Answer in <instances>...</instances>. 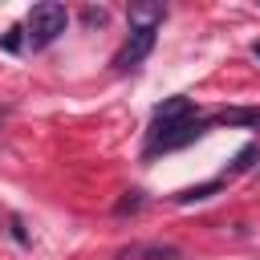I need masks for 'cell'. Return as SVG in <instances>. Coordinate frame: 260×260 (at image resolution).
<instances>
[{
  "instance_id": "1",
  "label": "cell",
  "mask_w": 260,
  "mask_h": 260,
  "mask_svg": "<svg viewBox=\"0 0 260 260\" xmlns=\"http://www.w3.org/2000/svg\"><path fill=\"white\" fill-rule=\"evenodd\" d=\"M65 24H69V12H65L57 0L32 4L28 16H24V41H28L32 49H45V45H53V41L65 32Z\"/></svg>"
},
{
  "instance_id": "2",
  "label": "cell",
  "mask_w": 260,
  "mask_h": 260,
  "mask_svg": "<svg viewBox=\"0 0 260 260\" xmlns=\"http://www.w3.org/2000/svg\"><path fill=\"white\" fill-rule=\"evenodd\" d=\"M207 126H211V122L191 118V122H179V126L150 130V138H146V154H158V150H179V146H187V142L203 138V130H207Z\"/></svg>"
},
{
  "instance_id": "3",
  "label": "cell",
  "mask_w": 260,
  "mask_h": 260,
  "mask_svg": "<svg viewBox=\"0 0 260 260\" xmlns=\"http://www.w3.org/2000/svg\"><path fill=\"white\" fill-rule=\"evenodd\" d=\"M154 37H158V28H130V37L122 41V49L114 53V69L118 73H126V69H134V65H142L146 57H150V49H154Z\"/></svg>"
},
{
  "instance_id": "4",
  "label": "cell",
  "mask_w": 260,
  "mask_h": 260,
  "mask_svg": "<svg viewBox=\"0 0 260 260\" xmlns=\"http://www.w3.org/2000/svg\"><path fill=\"white\" fill-rule=\"evenodd\" d=\"M118 260H183V252L162 240H134V244L118 248Z\"/></svg>"
},
{
  "instance_id": "5",
  "label": "cell",
  "mask_w": 260,
  "mask_h": 260,
  "mask_svg": "<svg viewBox=\"0 0 260 260\" xmlns=\"http://www.w3.org/2000/svg\"><path fill=\"white\" fill-rule=\"evenodd\" d=\"M191 118H195V106H191V98H183V93L162 98V102L154 106V130H162V126H179V122H191Z\"/></svg>"
},
{
  "instance_id": "6",
  "label": "cell",
  "mask_w": 260,
  "mask_h": 260,
  "mask_svg": "<svg viewBox=\"0 0 260 260\" xmlns=\"http://www.w3.org/2000/svg\"><path fill=\"white\" fill-rule=\"evenodd\" d=\"M167 16V8L158 0H142V4H130V28H158Z\"/></svg>"
},
{
  "instance_id": "7",
  "label": "cell",
  "mask_w": 260,
  "mask_h": 260,
  "mask_svg": "<svg viewBox=\"0 0 260 260\" xmlns=\"http://www.w3.org/2000/svg\"><path fill=\"white\" fill-rule=\"evenodd\" d=\"M211 122H219V126H252V130H260V106H236V110H219Z\"/></svg>"
},
{
  "instance_id": "8",
  "label": "cell",
  "mask_w": 260,
  "mask_h": 260,
  "mask_svg": "<svg viewBox=\"0 0 260 260\" xmlns=\"http://www.w3.org/2000/svg\"><path fill=\"white\" fill-rule=\"evenodd\" d=\"M260 158V142H248V146H240L236 150V158L228 162V175H244V171H252V162Z\"/></svg>"
},
{
  "instance_id": "9",
  "label": "cell",
  "mask_w": 260,
  "mask_h": 260,
  "mask_svg": "<svg viewBox=\"0 0 260 260\" xmlns=\"http://www.w3.org/2000/svg\"><path fill=\"white\" fill-rule=\"evenodd\" d=\"M219 187H223V179H211V183L187 187V191H179V195H175V203H203V199H211V195H215Z\"/></svg>"
},
{
  "instance_id": "10",
  "label": "cell",
  "mask_w": 260,
  "mask_h": 260,
  "mask_svg": "<svg viewBox=\"0 0 260 260\" xmlns=\"http://www.w3.org/2000/svg\"><path fill=\"white\" fill-rule=\"evenodd\" d=\"M81 20H85L89 28H102V24L110 20V12H106L102 4H98V8H93V4H85V8H81Z\"/></svg>"
},
{
  "instance_id": "11",
  "label": "cell",
  "mask_w": 260,
  "mask_h": 260,
  "mask_svg": "<svg viewBox=\"0 0 260 260\" xmlns=\"http://www.w3.org/2000/svg\"><path fill=\"white\" fill-rule=\"evenodd\" d=\"M138 207H142V191H130L126 199H118V207H114V211H118V215H126V211H138Z\"/></svg>"
},
{
  "instance_id": "12",
  "label": "cell",
  "mask_w": 260,
  "mask_h": 260,
  "mask_svg": "<svg viewBox=\"0 0 260 260\" xmlns=\"http://www.w3.org/2000/svg\"><path fill=\"white\" fill-rule=\"evenodd\" d=\"M0 45H4V49H8V53H16V49H20V28H8V32H4V41H0Z\"/></svg>"
},
{
  "instance_id": "13",
  "label": "cell",
  "mask_w": 260,
  "mask_h": 260,
  "mask_svg": "<svg viewBox=\"0 0 260 260\" xmlns=\"http://www.w3.org/2000/svg\"><path fill=\"white\" fill-rule=\"evenodd\" d=\"M252 57H260V41H256V45H252Z\"/></svg>"
}]
</instances>
